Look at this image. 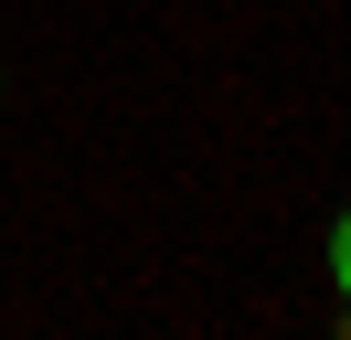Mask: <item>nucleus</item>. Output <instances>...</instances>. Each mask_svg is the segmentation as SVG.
Here are the masks:
<instances>
[{"mask_svg":"<svg viewBox=\"0 0 351 340\" xmlns=\"http://www.w3.org/2000/svg\"><path fill=\"white\" fill-rule=\"evenodd\" d=\"M330 266H341V298H351V212H341V234H330Z\"/></svg>","mask_w":351,"mask_h":340,"instance_id":"obj_1","label":"nucleus"}]
</instances>
